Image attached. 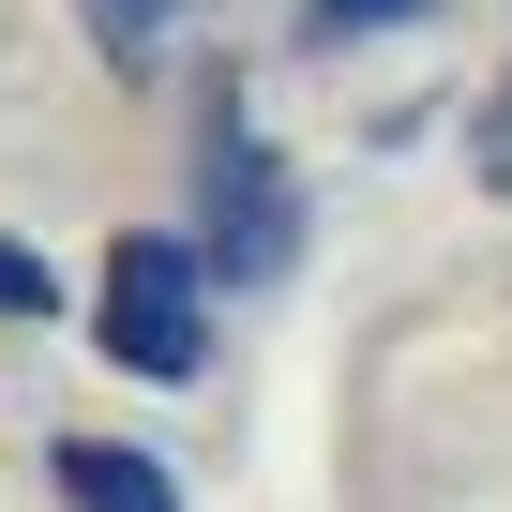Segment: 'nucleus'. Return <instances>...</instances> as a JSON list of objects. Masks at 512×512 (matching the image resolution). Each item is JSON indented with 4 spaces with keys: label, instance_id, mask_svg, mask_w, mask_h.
I'll use <instances>...</instances> for the list:
<instances>
[{
    "label": "nucleus",
    "instance_id": "nucleus-3",
    "mask_svg": "<svg viewBox=\"0 0 512 512\" xmlns=\"http://www.w3.org/2000/svg\"><path fill=\"white\" fill-rule=\"evenodd\" d=\"M46 482H61L76 512H181V482H166L151 452H121V437H61V452H46Z\"/></svg>",
    "mask_w": 512,
    "mask_h": 512
},
{
    "label": "nucleus",
    "instance_id": "nucleus-1",
    "mask_svg": "<svg viewBox=\"0 0 512 512\" xmlns=\"http://www.w3.org/2000/svg\"><path fill=\"white\" fill-rule=\"evenodd\" d=\"M196 196H211V226H196V272H226V287H272L287 256H302V196H287V166L256 151V121H241V91L211 76L196 91Z\"/></svg>",
    "mask_w": 512,
    "mask_h": 512
},
{
    "label": "nucleus",
    "instance_id": "nucleus-6",
    "mask_svg": "<svg viewBox=\"0 0 512 512\" xmlns=\"http://www.w3.org/2000/svg\"><path fill=\"white\" fill-rule=\"evenodd\" d=\"M302 16H317V31L347 46V31H392V16H437V0H302Z\"/></svg>",
    "mask_w": 512,
    "mask_h": 512
},
{
    "label": "nucleus",
    "instance_id": "nucleus-5",
    "mask_svg": "<svg viewBox=\"0 0 512 512\" xmlns=\"http://www.w3.org/2000/svg\"><path fill=\"white\" fill-rule=\"evenodd\" d=\"M46 302H61V272H46L31 241H0V317H46Z\"/></svg>",
    "mask_w": 512,
    "mask_h": 512
},
{
    "label": "nucleus",
    "instance_id": "nucleus-2",
    "mask_svg": "<svg viewBox=\"0 0 512 512\" xmlns=\"http://www.w3.org/2000/svg\"><path fill=\"white\" fill-rule=\"evenodd\" d=\"M196 287H211V272H196V241L121 226V241H106V287H91L106 362H121V377H151V392H181V377L211 362V302H196Z\"/></svg>",
    "mask_w": 512,
    "mask_h": 512
},
{
    "label": "nucleus",
    "instance_id": "nucleus-4",
    "mask_svg": "<svg viewBox=\"0 0 512 512\" xmlns=\"http://www.w3.org/2000/svg\"><path fill=\"white\" fill-rule=\"evenodd\" d=\"M76 16H91V46H106L121 76H151V61H166V16H181V0H76Z\"/></svg>",
    "mask_w": 512,
    "mask_h": 512
}]
</instances>
